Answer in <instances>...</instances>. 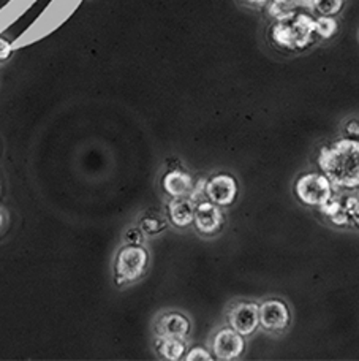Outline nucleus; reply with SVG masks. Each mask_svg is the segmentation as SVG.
Here are the masks:
<instances>
[{
    "instance_id": "22",
    "label": "nucleus",
    "mask_w": 359,
    "mask_h": 361,
    "mask_svg": "<svg viewBox=\"0 0 359 361\" xmlns=\"http://www.w3.org/2000/svg\"><path fill=\"white\" fill-rule=\"evenodd\" d=\"M241 2L247 4L248 6H255V8H261V6H266L269 0H241Z\"/></svg>"
},
{
    "instance_id": "2",
    "label": "nucleus",
    "mask_w": 359,
    "mask_h": 361,
    "mask_svg": "<svg viewBox=\"0 0 359 361\" xmlns=\"http://www.w3.org/2000/svg\"><path fill=\"white\" fill-rule=\"evenodd\" d=\"M269 34L275 47L286 51H304L317 38L315 18L304 11H294L293 15L275 21Z\"/></svg>"
},
{
    "instance_id": "7",
    "label": "nucleus",
    "mask_w": 359,
    "mask_h": 361,
    "mask_svg": "<svg viewBox=\"0 0 359 361\" xmlns=\"http://www.w3.org/2000/svg\"><path fill=\"white\" fill-rule=\"evenodd\" d=\"M290 309L280 300H267L260 305V325L267 331H282L290 325Z\"/></svg>"
},
{
    "instance_id": "9",
    "label": "nucleus",
    "mask_w": 359,
    "mask_h": 361,
    "mask_svg": "<svg viewBox=\"0 0 359 361\" xmlns=\"http://www.w3.org/2000/svg\"><path fill=\"white\" fill-rule=\"evenodd\" d=\"M196 230L203 235H213L219 231L223 225V214L219 208V204L209 202H198L195 208V219Z\"/></svg>"
},
{
    "instance_id": "1",
    "label": "nucleus",
    "mask_w": 359,
    "mask_h": 361,
    "mask_svg": "<svg viewBox=\"0 0 359 361\" xmlns=\"http://www.w3.org/2000/svg\"><path fill=\"white\" fill-rule=\"evenodd\" d=\"M318 166L332 185L342 189L359 187V140L342 138L323 147Z\"/></svg>"
},
{
    "instance_id": "16",
    "label": "nucleus",
    "mask_w": 359,
    "mask_h": 361,
    "mask_svg": "<svg viewBox=\"0 0 359 361\" xmlns=\"http://www.w3.org/2000/svg\"><path fill=\"white\" fill-rule=\"evenodd\" d=\"M339 24L336 16H318L315 18V34L317 37L323 38V40H329V38L337 34Z\"/></svg>"
},
{
    "instance_id": "15",
    "label": "nucleus",
    "mask_w": 359,
    "mask_h": 361,
    "mask_svg": "<svg viewBox=\"0 0 359 361\" xmlns=\"http://www.w3.org/2000/svg\"><path fill=\"white\" fill-rule=\"evenodd\" d=\"M345 0H310V10L320 16H336L344 8Z\"/></svg>"
},
{
    "instance_id": "23",
    "label": "nucleus",
    "mask_w": 359,
    "mask_h": 361,
    "mask_svg": "<svg viewBox=\"0 0 359 361\" xmlns=\"http://www.w3.org/2000/svg\"><path fill=\"white\" fill-rule=\"evenodd\" d=\"M301 6H309L310 8V0H296Z\"/></svg>"
},
{
    "instance_id": "24",
    "label": "nucleus",
    "mask_w": 359,
    "mask_h": 361,
    "mask_svg": "<svg viewBox=\"0 0 359 361\" xmlns=\"http://www.w3.org/2000/svg\"><path fill=\"white\" fill-rule=\"evenodd\" d=\"M4 221H5V219H4V214H2V211H0V228L4 227Z\"/></svg>"
},
{
    "instance_id": "4",
    "label": "nucleus",
    "mask_w": 359,
    "mask_h": 361,
    "mask_svg": "<svg viewBox=\"0 0 359 361\" xmlns=\"http://www.w3.org/2000/svg\"><path fill=\"white\" fill-rule=\"evenodd\" d=\"M294 193L307 206H323L332 197V183L325 175L309 173L296 180Z\"/></svg>"
},
{
    "instance_id": "6",
    "label": "nucleus",
    "mask_w": 359,
    "mask_h": 361,
    "mask_svg": "<svg viewBox=\"0 0 359 361\" xmlns=\"http://www.w3.org/2000/svg\"><path fill=\"white\" fill-rule=\"evenodd\" d=\"M244 349H246V341L233 328H222L213 339V352L217 360H236L242 355Z\"/></svg>"
},
{
    "instance_id": "3",
    "label": "nucleus",
    "mask_w": 359,
    "mask_h": 361,
    "mask_svg": "<svg viewBox=\"0 0 359 361\" xmlns=\"http://www.w3.org/2000/svg\"><path fill=\"white\" fill-rule=\"evenodd\" d=\"M147 260H149V255L144 247L137 246V244H127L122 247L116 257V265H114L118 286L138 281L144 274Z\"/></svg>"
},
{
    "instance_id": "19",
    "label": "nucleus",
    "mask_w": 359,
    "mask_h": 361,
    "mask_svg": "<svg viewBox=\"0 0 359 361\" xmlns=\"http://www.w3.org/2000/svg\"><path fill=\"white\" fill-rule=\"evenodd\" d=\"M185 360L187 361H210L213 360V355L206 350L203 349V347H194V349L189 350L187 355H185Z\"/></svg>"
},
{
    "instance_id": "25",
    "label": "nucleus",
    "mask_w": 359,
    "mask_h": 361,
    "mask_svg": "<svg viewBox=\"0 0 359 361\" xmlns=\"http://www.w3.org/2000/svg\"><path fill=\"white\" fill-rule=\"evenodd\" d=\"M358 198H359V192H358Z\"/></svg>"
},
{
    "instance_id": "18",
    "label": "nucleus",
    "mask_w": 359,
    "mask_h": 361,
    "mask_svg": "<svg viewBox=\"0 0 359 361\" xmlns=\"http://www.w3.org/2000/svg\"><path fill=\"white\" fill-rule=\"evenodd\" d=\"M144 231L141 230V228H138V227H132V228H128L127 231H125V241H127V244H137V246H141V244H143V241H144Z\"/></svg>"
},
{
    "instance_id": "21",
    "label": "nucleus",
    "mask_w": 359,
    "mask_h": 361,
    "mask_svg": "<svg viewBox=\"0 0 359 361\" xmlns=\"http://www.w3.org/2000/svg\"><path fill=\"white\" fill-rule=\"evenodd\" d=\"M345 133L348 135L351 138H359V119H351L348 121L347 124L344 127Z\"/></svg>"
},
{
    "instance_id": "17",
    "label": "nucleus",
    "mask_w": 359,
    "mask_h": 361,
    "mask_svg": "<svg viewBox=\"0 0 359 361\" xmlns=\"http://www.w3.org/2000/svg\"><path fill=\"white\" fill-rule=\"evenodd\" d=\"M165 227H166L165 221H162V219L156 216H147L139 224V228L147 235H156L158 231H162Z\"/></svg>"
},
{
    "instance_id": "13",
    "label": "nucleus",
    "mask_w": 359,
    "mask_h": 361,
    "mask_svg": "<svg viewBox=\"0 0 359 361\" xmlns=\"http://www.w3.org/2000/svg\"><path fill=\"white\" fill-rule=\"evenodd\" d=\"M185 339L177 338H157V350L165 360H181L185 353Z\"/></svg>"
},
{
    "instance_id": "12",
    "label": "nucleus",
    "mask_w": 359,
    "mask_h": 361,
    "mask_svg": "<svg viewBox=\"0 0 359 361\" xmlns=\"http://www.w3.org/2000/svg\"><path fill=\"white\" fill-rule=\"evenodd\" d=\"M163 189L170 197H189L194 189V180L189 173L182 170H171L163 178Z\"/></svg>"
},
{
    "instance_id": "11",
    "label": "nucleus",
    "mask_w": 359,
    "mask_h": 361,
    "mask_svg": "<svg viewBox=\"0 0 359 361\" xmlns=\"http://www.w3.org/2000/svg\"><path fill=\"white\" fill-rule=\"evenodd\" d=\"M196 204L190 197H176L168 204V214L176 227H189L195 219Z\"/></svg>"
},
{
    "instance_id": "20",
    "label": "nucleus",
    "mask_w": 359,
    "mask_h": 361,
    "mask_svg": "<svg viewBox=\"0 0 359 361\" xmlns=\"http://www.w3.org/2000/svg\"><path fill=\"white\" fill-rule=\"evenodd\" d=\"M13 54V47L6 38L0 37V62L8 61Z\"/></svg>"
},
{
    "instance_id": "14",
    "label": "nucleus",
    "mask_w": 359,
    "mask_h": 361,
    "mask_svg": "<svg viewBox=\"0 0 359 361\" xmlns=\"http://www.w3.org/2000/svg\"><path fill=\"white\" fill-rule=\"evenodd\" d=\"M266 6L269 16H271L274 21H279V19H284L293 15L294 11H298L301 5L296 0H269Z\"/></svg>"
},
{
    "instance_id": "5",
    "label": "nucleus",
    "mask_w": 359,
    "mask_h": 361,
    "mask_svg": "<svg viewBox=\"0 0 359 361\" xmlns=\"http://www.w3.org/2000/svg\"><path fill=\"white\" fill-rule=\"evenodd\" d=\"M229 326L242 336H250L260 325V306L255 302H236L228 314Z\"/></svg>"
},
{
    "instance_id": "8",
    "label": "nucleus",
    "mask_w": 359,
    "mask_h": 361,
    "mask_svg": "<svg viewBox=\"0 0 359 361\" xmlns=\"http://www.w3.org/2000/svg\"><path fill=\"white\" fill-rule=\"evenodd\" d=\"M206 197L219 206H229L238 195V183L229 175H217L206 180Z\"/></svg>"
},
{
    "instance_id": "10",
    "label": "nucleus",
    "mask_w": 359,
    "mask_h": 361,
    "mask_svg": "<svg viewBox=\"0 0 359 361\" xmlns=\"http://www.w3.org/2000/svg\"><path fill=\"white\" fill-rule=\"evenodd\" d=\"M190 333V322L179 312H168L160 315L156 322L157 338H177L185 339Z\"/></svg>"
}]
</instances>
